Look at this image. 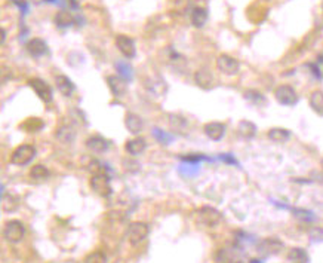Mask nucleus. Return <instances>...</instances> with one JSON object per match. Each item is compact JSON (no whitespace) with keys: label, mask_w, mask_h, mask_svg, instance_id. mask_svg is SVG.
I'll use <instances>...</instances> for the list:
<instances>
[{"label":"nucleus","mask_w":323,"mask_h":263,"mask_svg":"<svg viewBox=\"0 0 323 263\" xmlns=\"http://www.w3.org/2000/svg\"><path fill=\"white\" fill-rule=\"evenodd\" d=\"M89 185H91V189L97 193L98 196H101V198H108L113 192L111 178H110V175L107 174V171L105 173H98V174H92Z\"/></svg>","instance_id":"1"},{"label":"nucleus","mask_w":323,"mask_h":263,"mask_svg":"<svg viewBox=\"0 0 323 263\" xmlns=\"http://www.w3.org/2000/svg\"><path fill=\"white\" fill-rule=\"evenodd\" d=\"M222 220V214L214 207H202L197 211V222L206 228H217Z\"/></svg>","instance_id":"2"},{"label":"nucleus","mask_w":323,"mask_h":263,"mask_svg":"<svg viewBox=\"0 0 323 263\" xmlns=\"http://www.w3.org/2000/svg\"><path fill=\"white\" fill-rule=\"evenodd\" d=\"M3 236L8 243L17 244L25 236V226L19 220H9L3 228Z\"/></svg>","instance_id":"3"},{"label":"nucleus","mask_w":323,"mask_h":263,"mask_svg":"<svg viewBox=\"0 0 323 263\" xmlns=\"http://www.w3.org/2000/svg\"><path fill=\"white\" fill-rule=\"evenodd\" d=\"M36 156V149L30 144H21L12 152L11 155V164L17 167H24L30 164Z\"/></svg>","instance_id":"4"},{"label":"nucleus","mask_w":323,"mask_h":263,"mask_svg":"<svg viewBox=\"0 0 323 263\" xmlns=\"http://www.w3.org/2000/svg\"><path fill=\"white\" fill-rule=\"evenodd\" d=\"M149 232H150V228L144 222H134V223H131L128 230H126V236H128L129 244L131 246L141 244L149 236Z\"/></svg>","instance_id":"5"},{"label":"nucleus","mask_w":323,"mask_h":263,"mask_svg":"<svg viewBox=\"0 0 323 263\" xmlns=\"http://www.w3.org/2000/svg\"><path fill=\"white\" fill-rule=\"evenodd\" d=\"M274 97H276L277 103H280L282 106L292 107V106L298 103V94L290 85H280V87L276 88Z\"/></svg>","instance_id":"6"},{"label":"nucleus","mask_w":323,"mask_h":263,"mask_svg":"<svg viewBox=\"0 0 323 263\" xmlns=\"http://www.w3.org/2000/svg\"><path fill=\"white\" fill-rule=\"evenodd\" d=\"M217 69L225 76H236L240 70V64H239L238 60L233 58L231 55L222 54L217 58Z\"/></svg>","instance_id":"7"},{"label":"nucleus","mask_w":323,"mask_h":263,"mask_svg":"<svg viewBox=\"0 0 323 263\" xmlns=\"http://www.w3.org/2000/svg\"><path fill=\"white\" fill-rule=\"evenodd\" d=\"M283 248H285V244H283L279 238H276V236L266 238V240L259 241L258 246H256L258 253L262 254V256H274V254H279Z\"/></svg>","instance_id":"8"},{"label":"nucleus","mask_w":323,"mask_h":263,"mask_svg":"<svg viewBox=\"0 0 323 263\" xmlns=\"http://www.w3.org/2000/svg\"><path fill=\"white\" fill-rule=\"evenodd\" d=\"M28 85L33 89L34 92L37 94V97L45 101V103H51L52 98H53V94H52V88L49 87V84H46L43 79L40 77H34V79H30L28 81Z\"/></svg>","instance_id":"9"},{"label":"nucleus","mask_w":323,"mask_h":263,"mask_svg":"<svg viewBox=\"0 0 323 263\" xmlns=\"http://www.w3.org/2000/svg\"><path fill=\"white\" fill-rule=\"evenodd\" d=\"M107 85L110 88L113 97L116 98H122L126 94L128 89V81H125L119 74H110L107 76Z\"/></svg>","instance_id":"10"},{"label":"nucleus","mask_w":323,"mask_h":263,"mask_svg":"<svg viewBox=\"0 0 323 263\" xmlns=\"http://www.w3.org/2000/svg\"><path fill=\"white\" fill-rule=\"evenodd\" d=\"M145 88L147 91L154 95V97H163L166 95V91H168V85H166V81L160 76H152L149 79H145Z\"/></svg>","instance_id":"11"},{"label":"nucleus","mask_w":323,"mask_h":263,"mask_svg":"<svg viewBox=\"0 0 323 263\" xmlns=\"http://www.w3.org/2000/svg\"><path fill=\"white\" fill-rule=\"evenodd\" d=\"M116 46L119 49L123 57L126 58H134L136 54L135 49V42L134 39H131L129 36L126 35H118L116 36Z\"/></svg>","instance_id":"12"},{"label":"nucleus","mask_w":323,"mask_h":263,"mask_svg":"<svg viewBox=\"0 0 323 263\" xmlns=\"http://www.w3.org/2000/svg\"><path fill=\"white\" fill-rule=\"evenodd\" d=\"M55 137L64 144H70L76 140V129L71 123H61L55 131Z\"/></svg>","instance_id":"13"},{"label":"nucleus","mask_w":323,"mask_h":263,"mask_svg":"<svg viewBox=\"0 0 323 263\" xmlns=\"http://www.w3.org/2000/svg\"><path fill=\"white\" fill-rule=\"evenodd\" d=\"M108 147H110V141L101 136H92L86 140V149L94 153H104L105 150H108Z\"/></svg>","instance_id":"14"},{"label":"nucleus","mask_w":323,"mask_h":263,"mask_svg":"<svg viewBox=\"0 0 323 263\" xmlns=\"http://www.w3.org/2000/svg\"><path fill=\"white\" fill-rule=\"evenodd\" d=\"M204 134L212 141H220L225 134V125L221 122H209L203 126Z\"/></svg>","instance_id":"15"},{"label":"nucleus","mask_w":323,"mask_h":263,"mask_svg":"<svg viewBox=\"0 0 323 263\" xmlns=\"http://www.w3.org/2000/svg\"><path fill=\"white\" fill-rule=\"evenodd\" d=\"M25 48H27V52L30 54L32 57H34V58H39V57H43L45 54H48V45H46V42L42 40V39H39V37L32 39L25 45Z\"/></svg>","instance_id":"16"},{"label":"nucleus","mask_w":323,"mask_h":263,"mask_svg":"<svg viewBox=\"0 0 323 263\" xmlns=\"http://www.w3.org/2000/svg\"><path fill=\"white\" fill-rule=\"evenodd\" d=\"M147 149V141L145 139L141 137H135L132 140L126 141L125 144V150L131 155V156H139L141 153H144Z\"/></svg>","instance_id":"17"},{"label":"nucleus","mask_w":323,"mask_h":263,"mask_svg":"<svg viewBox=\"0 0 323 263\" xmlns=\"http://www.w3.org/2000/svg\"><path fill=\"white\" fill-rule=\"evenodd\" d=\"M55 84H56L58 91H60L64 97H71V95H73V92L76 91V87H74L73 81H71L68 76H66V74H60V76H56Z\"/></svg>","instance_id":"18"},{"label":"nucleus","mask_w":323,"mask_h":263,"mask_svg":"<svg viewBox=\"0 0 323 263\" xmlns=\"http://www.w3.org/2000/svg\"><path fill=\"white\" fill-rule=\"evenodd\" d=\"M125 126H126V129L131 134L138 136L142 131V128H144V122H142V119L138 115H135V113H128L125 116Z\"/></svg>","instance_id":"19"},{"label":"nucleus","mask_w":323,"mask_h":263,"mask_svg":"<svg viewBox=\"0 0 323 263\" xmlns=\"http://www.w3.org/2000/svg\"><path fill=\"white\" fill-rule=\"evenodd\" d=\"M194 82H196V85L197 87H200L202 89H211V88L214 87V76H212V73L209 70H206V69H200V70L196 71V74H194Z\"/></svg>","instance_id":"20"},{"label":"nucleus","mask_w":323,"mask_h":263,"mask_svg":"<svg viewBox=\"0 0 323 263\" xmlns=\"http://www.w3.org/2000/svg\"><path fill=\"white\" fill-rule=\"evenodd\" d=\"M242 248L238 244H234L233 247H225L221 248L215 257V262H239L238 260V250Z\"/></svg>","instance_id":"21"},{"label":"nucleus","mask_w":323,"mask_h":263,"mask_svg":"<svg viewBox=\"0 0 323 263\" xmlns=\"http://www.w3.org/2000/svg\"><path fill=\"white\" fill-rule=\"evenodd\" d=\"M238 134L245 140H251L256 136V125L251 121L243 119L238 125Z\"/></svg>","instance_id":"22"},{"label":"nucleus","mask_w":323,"mask_h":263,"mask_svg":"<svg viewBox=\"0 0 323 263\" xmlns=\"http://www.w3.org/2000/svg\"><path fill=\"white\" fill-rule=\"evenodd\" d=\"M49 177H51L49 170H48L45 165H42V164L34 165L33 168L30 170V178H32L33 181H36V183H43V181H46Z\"/></svg>","instance_id":"23"},{"label":"nucleus","mask_w":323,"mask_h":263,"mask_svg":"<svg viewBox=\"0 0 323 263\" xmlns=\"http://www.w3.org/2000/svg\"><path fill=\"white\" fill-rule=\"evenodd\" d=\"M286 257H288V260L292 263L310 262V256H308V253H307L304 248H301V247H293V248H290Z\"/></svg>","instance_id":"24"},{"label":"nucleus","mask_w":323,"mask_h":263,"mask_svg":"<svg viewBox=\"0 0 323 263\" xmlns=\"http://www.w3.org/2000/svg\"><path fill=\"white\" fill-rule=\"evenodd\" d=\"M267 137L272 141H274V143H286L290 139V133L288 129H285V128L276 126V128H272L267 133Z\"/></svg>","instance_id":"25"},{"label":"nucleus","mask_w":323,"mask_h":263,"mask_svg":"<svg viewBox=\"0 0 323 263\" xmlns=\"http://www.w3.org/2000/svg\"><path fill=\"white\" fill-rule=\"evenodd\" d=\"M200 171V164H196V162H184L178 167V173L186 177V178H191L194 175H197V173Z\"/></svg>","instance_id":"26"},{"label":"nucleus","mask_w":323,"mask_h":263,"mask_svg":"<svg viewBox=\"0 0 323 263\" xmlns=\"http://www.w3.org/2000/svg\"><path fill=\"white\" fill-rule=\"evenodd\" d=\"M208 21V9L206 8H194L191 12V24L197 29H202Z\"/></svg>","instance_id":"27"},{"label":"nucleus","mask_w":323,"mask_h":263,"mask_svg":"<svg viewBox=\"0 0 323 263\" xmlns=\"http://www.w3.org/2000/svg\"><path fill=\"white\" fill-rule=\"evenodd\" d=\"M116 70H118V74L122 76L125 81L131 82L134 79V70H132V66L128 63V61H123V60H119L116 61Z\"/></svg>","instance_id":"28"},{"label":"nucleus","mask_w":323,"mask_h":263,"mask_svg":"<svg viewBox=\"0 0 323 263\" xmlns=\"http://www.w3.org/2000/svg\"><path fill=\"white\" fill-rule=\"evenodd\" d=\"M55 25L60 27V29H67V27H71L73 22H74V17L68 12V11H60L56 15H55Z\"/></svg>","instance_id":"29"},{"label":"nucleus","mask_w":323,"mask_h":263,"mask_svg":"<svg viewBox=\"0 0 323 263\" xmlns=\"http://www.w3.org/2000/svg\"><path fill=\"white\" fill-rule=\"evenodd\" d=\"M310 107L317 113L323 116V91H314L310 95Z\"/></svg>","instance_id":"30"},{"label":"nucleus","mask_w":323,"mask_h":263,"mask_svg":"<svg viewBox=\"0 0 323 263\" xmlns=\"http://www.w3.org/2000/svg\"><path fill=\"white\" fill-rule=\"evenodd\" d=\"M169 125L170 128L173 131H178V133H184L187 129V121L186 118H183L181 115H169Z\"/></svg>","instance_id":"31"},{"label":"nucleus","mask_w":323,"mask_h":263,"mask_svg":"<svg viewBox=\"0 0 323 263\" xmlns=\"http://www.w3.org/2000/svg\"><path fill=\"white\" fill-rule=\"evenodd\" d=\"M152 136L156 139L157 143H160L163 146H168L173 140V137L170 136L169 133H166L165 129H160L159 126H154L153 129H152Z\"/></svg>","instance_id":"32"},{"label":"nucleus","mask_w":323,"mask_h":263,"mask_svg":"<svg viewBox=\"0 0 323 263\" xmlns=\"http://www.w3.org/2000/svg\"><path fill=\"white\" fill-rule=\"evenodd\" d=\"M18 207V198L11 193H2V210L14 211Z\"/></svg>","instance_id":"33"},{"label":"nucleus","mask_w":323,"mask_h":263,"mask_svg":"<svg viewBox=\"0 0 323 263\" xmlns=\"http://www.w3.org/2000/svg\"><path fill=\"white\" fill-rule=\"evenodd\" d=\"M243 97L248 100V101H251L252 104L255 106H261V104H266V97L259 92V91H255V89H248V91H245V94H243Z\"/></svg>","instance_id":"34"},{"label":"nucleus","mask_w":323,"mask_h":263,"mask_svg":"<svg viewBox=\"0 0 323 263\" xmlns=\"http://www.w3.org/2000/svg\"><path fill=\"white\" fill-rule=\"evenodd\" d=\"M21 128H24L25 131L34 133V131H39V129L43 128V121L39 119V118H28L25 122L21 125Z\"/></svg>","instance_id":"35"},{"label":"nucleus","mask_w":323,"mask_h":263,"mask_svg":"<svg viewBox=\"0 0 323 263\" xmlns=\"http://www.w3.org/2000/svg\"><path fill=\"white\" fill-rule=\"evenodd\" d=\"M85 263H105L107 262V256L101 253V251H94L91 254H87L85 259H83Z\"/></svg>","instance_id":"36"},{"label":"nucleus","mask_w":323,"mask_h":263,"mask_svg":"<svg viewBox=\"0 0 323 263\" xmlns=\"http://www.w3.org/2000/svg\"><path fill=\"white\" fill-rule=\"evenodd\" d=\"M87 170H89V173H91V174H98V173H105L108 168L105 167V164H104V162L94 159V161H91V164H89Z\"/></svg>","instance_id":"37"},{"label":"nucleus","mask_w":323,"mask_h":263,"mask_svg":"<svg viewBox=\"0 0 323 263\" xmlns=\"http://www.w3.org/2000/svg\"><path fill=\"white\" fill-rule=\"evenodd\" d=\"M293 211V214L297 216V217H300V219H303V220H307V222H313L316 217H314V214L311 213V211H307V210H292Z\"/></svg>","instance_id":"38"},{"label":"nucleus","mask_w":323,"mask_h":263,"mask_svg":"<svg viewBox=\"0 0 323 263\" xmlns=\"http://www.w3.org/2000/svg\"><path fill=\"white\" fill-rule=\"evenodd\" d=\"M310 240L311 241H322L323 240V229L314 228L310 230Z\"/></svg>","instance_id":"39"},{"label":"nucleus","mask_w":323,"mask_h":263,"mask_svg":"<svg viewBox=\"0 0 323 263\" xmlns=\"http://www.w3.org/2000/svg\"><path fill=\"white\" fill-rule=\"evenodd\" d=\"M307 67H308V69H311V73H313L317 79H322V71H320V69H319L316 64H308Z\"/></svg>","instance_id":"40"},{"label":"nucleus","mask_w":323,"mask_h":263,"mask_svg":"<svg viewBox=\"0 0 323 263\" xmlns=\"http://www.w3.org/2000/svg\"><path fill=\"white\" fill-rule=\"evenodd\" d=\"M220 159H222V161H224V162H227V164H231V165H239L238 161L233 158L231 155H228V153H227V155H221Z\"/></svg>","instance_id":"41"},{"label":"nucleus","mask_w":323,"mask_h":263,"mask_svg":"<svg viewBox=\"0 0 323 263\" xmlns=\"http://www.w3.org/2000/svg\"><path fill=\"white\" fill-rule=\"evenodd\" d=\"M5 39H6V30H5V29H2V45L5 43Z\"/></svg>","instance_id":"42"},{"label":"nucleus","mask_w":323,"mask_h":263,"mask_svg":"<svg viewBox=\"0 0 323 263\" xmlns=\"http://www.w3.org/2000/svg\"><path fill=\"white\" fill-rule=\"evenodd\" d=\"M320 61H322V63H323V55H320Z\"/></svg>","instance_id":"43"},{"label":"nucleus","mask_w":323,"mask_h":263,"mask_svg":"<svg viewBox=\"0 0 323 263\" xmlns=\"http://www.w3.org/2000/svg\"><path fill=\"white\" fill-rule=\"evenodd\" d=\"M322 173H323V159H322Z\"/></svg>","instance_id":"44"},{"label":"nucleus","mask_w":323,"mask_h":263,"mask_svg":"<svg viewBox=\"0 0 323 263\" xmlns=\"http://www.w3.org/2000/svg\"><path fill=\"white\" fill-rule=\"evenodd\" d=\"M322 11H323V3H322Z\"/></svg>","instance_id":"45"}]
</instances>
